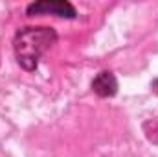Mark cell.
<instances>
[{"instance_id":"7a4b0ae2","label":"cell","mask_w":158,"mask_h":157,"mask_svg":"<svg viewBox=\"0 0 158 157\" xmlns=\"http://www.w3.org/2000/svg\"><path fill=\"white\" fill-rule=\"evenodd\" d=\"M57 15V17H66V19H74L76 17V9L72 4L63 2V0H42L28 6V15Z\"/></svg>"},{"instance_id":"6da1fadb","label":"cell","mask_w":158,"mask_h":157,"mask_svg":"<svg viewBox=\"0 0 158 157\" xmlns=\"http://www.w3.org/2000/svg\"><path fill=\"white\" fill-rule=\"evenodd\" d=\"M57 35L52 28H22L15 35V56L20 67L33 70L39 57L55 43Z\"/></svg>"},{"instance_id":"3957f363","label":"cell","mask_w":158,"mask_h":157,"mask_svg":"<svg viewBox=\"0 0 158 157\" xmlns=\"http://www.w3.org/2000/svg\"><path fill=\"white\" fill-rule=\"evenodd\" d=\"M92 89L96 94L103 96V98H109V96H114L116 91H118V81L114 78L112 72H99L94 81H92Z\"/></svg>"}]
</instances>
